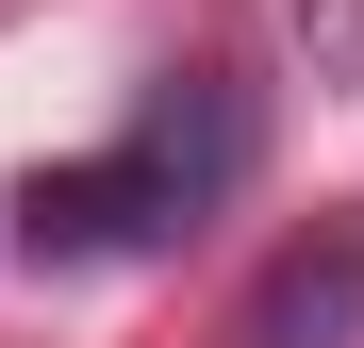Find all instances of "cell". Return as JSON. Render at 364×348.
Instances as JSON below:
<instances>
[{
  "instance_id": "obj_2",
  "label": "cell",
  "mask_w": 364,
  "mask_h": 348,
  "mask_svg": "<svg viewBox=\"0 0 364 348\" xmlns=\"http://www.w3.org/2000/svg\"><path fill=\"white\" fill-rule=\"evenodd\" d=\"M348 315H364V232H331L315 265H282V299H265L249 348H348Z\"/></svg>"
},
{
  "instance_id": "obj_1",
  "label": "cell",
  "mask_w": 364,
  "mask_h": 348,
  "mask_svg": "<svg viewBox=\"0 0 364 348\" xmlns=\"http://www.w3.org/2000/svg\"><path fill=\"white\" fill-rule=\"evenodd\" d=\"M232 166H249V116H215V133L182 149V100H166L133 149L50 166V183L17 199V232H33V249H67V265H83V249H166V232H199V199L232 183Z\"/></svg>"
}]
</instances>
